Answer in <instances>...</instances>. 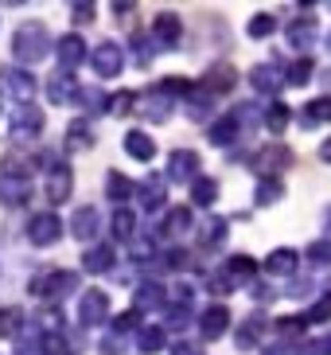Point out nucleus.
Instances as JSON below:
<instances>
[{
    "instance_id": "nucleus-63",
    "label": "nucleus",
    "mask_w": 331,
    "mask_h": 355,
    "mask_svg": "<svg viewBox=\"0 0 331 355\" xmlns=\"http://www.w3.org/2000/svg\"><path fill=\"white\" fill-rule=\"evenodd\" d=\"M328 223H331V215H328Z\"/></svg>"
},
{
    "instance_id": "nucleus-39",
    "label": "nucleus",
    "mask_w": 331,
    "mask_h": 355,
    "mask_svg": "<svg viewBox=\"0 0 331 355\" xmlns=\"http://www.w3.org/2000/svg\"><path fill=\"white\" fill-rule=\"evenodd\" d=\"M141 114H145L148 121H168V98L164 94H148Z\"/></svg>"
},
{
    "instance_id": "nucleus-24",
    "label": "nucleus",
    "mask_w": 331,
    "mask_h": 355,
    "mask_svg": "<svg viewBox=\"0 0 331 355\" xmlns=\"http://www.w3.org/2000/svg\"><path fill=\"white\" fill-rule=\"evenodd\" d=\"M230 282H253V273H258V261L249 258V254H234L226 261V270H222Z\"/></svg>"
},
{
    "instance_id": "nucleus-53",
    "label": "nucleus",
    "mask_w": 331,
    "mask_h": 355,
    "mask_svg": "<svg viewBox=\"0 0 331 355\" xmlns=\"http://www.w3.org/2000/svg\"><path fill=\"white\" fill-rule=\"evenodd\" d=\"M230 285H234V282H230L226 273H215V277H211V293H218V297H222V293H230Z\"/></svg>"
},
{
    "instance_id": "nucleus-33",
    "label": "nucleus",
    "mask_w": 331,
    "mask_h": 355,
    "mask_svg": "<svg viewBox=\"0 0 331 355\" xmlns=\"http://www.w3.org/2000/svg\"><path fill=\"white\" fill-rule=\"evenodd\" d=\"M261 203V207H273V203H280L285 199V184L280 180H261L258 184V196H253Z\"/></svg>"
},
{
    "instance_id": "nucleus-27",
    "label": "nucleus",
    "mask_w": 331,
    "mask_h": 355,
    "mask_svg": "<svg viewBox=\"0 0 331 355\" xmlns=\"http://www.w3.org/2000/svg\"><path fill=\"white\" fill-rule=\"evenodd\" d=\"M191 230V211L187 207H172L168 211V219H164V234L168 239H179V234H187Z\"/></svg>"
},
{
    "instance_id": "nucleus-34",
    "label": "nucleus",
    "mask_w": 331,
    "mask_h": 355,
    "mask_svg": "<svg viewBox=\"0 0 331 355\" xmlns=\"http://www.w3.org/2000/svg\"><path fill=\"white\" fill-rule=\"evenodd\" d=\"M93 145V133L86 121H71L66 125V148H90Z\"/></svg>"
},
{
    "instance_id": "nucleus-4",
    "label": "nucleus",
    "mask_w": 331,
    "mask_h": 355,
    "mask_svg": "<svg viewBox=\"0 0 331 355\" xmlns=\"http://www.w3.org/2000/svg\"><path fill=\"white\" fill-rule=\"evenodd\" d=\"M105 316H109V293L86 289L82 297H78V324H82V328H98Z\"/></svg>"
},
{
    "instance_id": "nucleus-25",
    "label": "nucleus",
    "mask_w": 331,
    "mask_h": 355,
    "mask_svg": "<svg viewBox=\"0 0 331 355\" xmlns=\"http://www.w3.org/2000/svg\"><path fill=\"white\" fill-rule=\"evenodd\" d=\"M141 207H145V211H160V207H164V180L148 176L145 184H141Z\"/></svg>"
},
{
    "instance_id": "nucleus-30",
    "label": "nucleus",
    "mask_w": 331,
    "mask_h": 355,
    "mask_svg": "<svg viewBox=\"0 0 331 355\" xmlns=\"http://www.w3.org/2000/svg\"><path fill=\"white\" fill-rule=\"evenodd\" d=\"M160 304H164V285L145 282L136 289V313H141V309H160Z\"/></svg>"
},
{
    "instance_id": "nucleus-52",
    "label": "nucleus",
    "mask_w": 331,
    "mask_h": 355,
    "mask_svg": "<svg viewBox=\"0 0 331 355\" xmlns=\"http://www.w3.org/2000/svg\"><path fill=\"white\" fill-rule=\"evenodd\" d=\"M74 24H90L93 20V12H98V8H93V4H74Z\"/></svg>"
},
{
    "instance_id": "nucleus-8",
    "label": "nucleus",
    "mask_w": 331,
    "mask_h": 355,
    "mask_svg": "<svg viewBox=\"0 0 331 355\" xmlns=\"http://www.w3.org/2000/svg\"><path fill=\"white\" fill-rule=\"evenodd\" d=\"M62 234V223L55 211H43V215H35V219L28 223V239L35 242V246H55Z\"/></svg>"
},
{
    "instance_id": "nucleus-38",
    "label": "nucleus",
    "mask_w": 331,
    "mask_h": 355,
    "mask_svg": "<svg viewBox=\"0 0 331 355\" xmlns=\"http://www.w3.org/2000/svg\"><path fill=\"white\" fill-rule=\"evenodd\" d=\"M133 227H136L133 211H129V207H117V215H114V239L129 242V239H133Z\"/></svg>"
},
{
    "instance_id": "nucleus-37",
    "label": "nucleus",
    "mask_w": 331,
    "mask_h": 355,
    "mask_svg": "<svg viewBox=\"0 0 331 355\" xmlns=\"http://www.w3.org/2000/svg\"><path fill=\"white\" fill-rule=\"evenodd\" d=\"M253 40H265V35H273L277 32V16H269V12H258L253 20H249V28H246Z\"/></svg>"
},
{
    "instance_id": "nucleus-12",
    "label": "nucleus",
    "mask_w": 331,
    "mask_h": 355,
    "mask_svg": "<svg viewBox=\"0 0 331 355\" xmlns=\"http://www.w3.org/2000/svg\"><path fill=\"white\" fill-rule=\"evenodd\" d=\"M55 55H59V63H62V71L71 74L74 67H82L86 63V40L82 35H62L59 40V47H55Z\"/></svg>"
},
{
    "instance_id": "nucleus-42",
    "label": "nucleus",
    "mask_w": 331,
    "mask_h": 355,
    "mask_svg": "<svg viewBox=\"0 0 331 355\" xmlns=\"http://www.w3.org/2000/svg\"><path fill=\"white\" fill-rule=\"evenodd\" d=\"M24 324V313L16 309V304H8V309H0V336H16V328Z\"/></svg>"
},
{
    "instance_id": "nucleus-50",
    "label": "nucleus",
    "mask_w": 331,
    "mask_h": 355,
    "mask_svg": "<svg viewBox=\"0 0 331 355\" xmlns=\"http://www.w3.org/2000/svg\"><path fill=\"white\" fill-rule=\"evenodd\" d=\"M136 324H141V313L133 309V313H121V316L114 320V332H117V336H125V332H133Z\"/></svg>"
},
{
    "instance_id": "nucleus-60",
    "label": "nucleus",
    "mask_w": 331,
    "mask_h": 355,
    "mask_svg": "<svg viewBox=\"0 0 331 355\" xmlns=\"http://www.w3.org/2000/svg\"><path fill=\"white\" fill-rule=\"evenodd\" d=\"M16 355H43V352L35 344H20V352H16Z\"/></svg>"
},
{
    "instance_id": "nucleus-17",
    "label": "nucleus",
    "mask_w": 331,
    "mask_h": 355,
    "mask_svg": "<svg viewBox=\"0 0 331 355\" xmlns=\"http://www.w3.org/2000/svg\"><path fill=\"white\" fill-rule=\"evenodd\" d=\"M98 227H102V215H98V207H78V211H74V219H71L74 239L90 242L93 234H98Z\"/></svg>"
},
{
    "instance_id": "nucleus-47",
    "label": "nucleus",
    "mask_w": 331,
    "mask_h": 355,
    "mask_svg": "<svg viewBox=\"0 0 331 355\" xmlns=\"http://www.w3.org/2000/svg\"><path fill=\"white\" fill-rule=\"evenodd\" d=\"M74 98H78V102H82L86 110H90V114H105V102H109V98H102L98 90H78Z\"/></svg>"
},
{
    "instance_id": "nucleus-59",
    "label": "nucleus",
    "mask_w": 331,
    "mask_h": 355,
    "mask_svg": "<svg viewBox=\"0 0 331 355\" xmlns=\"http://www.w3.org/2000/svg\"><path fill=\"white\" fill-rule=\"evenodd\" d=\"M320 160H323V164H331V137L320 145Z\"/></svg>"
},
{
    "instance_id": "nucleus-1",
    "label": "nucleus",
    "mask_w": 331,
    "mask_h": 355,
    "mask_svg": "<svg viewBox=\"0 0 331 355\" xmlns=\"http://www.w3.org/2000/svg\"><path fill=\"white\" fill-rule=\"evenodd\" d=\"M47 47H51V32L39 20H28L12 32V55L20 63H39V59H47Z\"/></svg>"
},
{
    "instance_id": "nucleus-45",
    "label": "nucleus",
    "mask_w": 331,
    "mask_h": 355,
    "mask_svg": "<svg viewBox=\"0 0 331 355\" xmlns=\"http://www.w3.org/2000/svg\"><path fill=\"white\" fill-rule=\"evenodd\" d=\"M191 90H195V86L187 83V78H179V74H168L164 83H160V94H191Z\"/></svg>"
},
{
    "instance_id": "nucleus-10",
    "label": "nucleus",
    "mask_w": 331,
    "mask_h": 355,
    "mask_svg": "<svg viewBox=\"0 0 331 355\" xmlns=\"http://www.w3.org/2000/svg\"><path fill=\"white\" fill-rule=\"evenodd\" d=\"M234 86H238V71H234L230 63H215L207 74H203V94H211V98H215V94H230Z\"/></svg>"
},
{
    "instance_id": "nucleus-23",
    "label": "nucleus",
    "mask_w": 331,
    "mask_h": 355,
    "mask_svg": "<svg viewBox=\"0 0 331 355\" xmlns=\"http://www.w3.org/2000/svg\"><path fill=\"white\" fill-rule=\"evenodd\" d=\"M289 43L292 47H312V43H316V20H312V16H301V20H292L289 24Z\"/></svg>"
},
{
    "instance_id": "nucleus-32",
    "label": "nucleus",
    "mask_w": 331,
    "mask_h": 355,
    "mask_svg": "<svg viewBox=\"0 0 331 355\" xmlns=\"http://www.w3.org/2000/svg\"><path fill=\"white\" fill-rule=\"evenodd\" d=\"M105 196L114 199V203H125V199L133 196V184H129L121 172H109V176H105Z\"/></svg>"
},
{
    "instance_id": "nucleus-41",
    "label": "nucleus",
    "mask_w": 331,
    "mask_h": 355,
    "mask_svg": "<svg viewBox=\"0 0 331 355\" xmlns=\"http://www.w3.org/2000/svg\"><path fill=\"white\" fill-rule=\"evenodd\" d=\"M226 242V219H207L203 223V246H218Z\"/></svg>"
},
{
    "instance_id": "nucleus-14",
    "label": "nucleus",
    "mask_w": 331,
    "mask_h": 355,
    "mask_svg": "<svg viewBox=\"0 0 331 355\" xmlns=\"http://www.w3.org/2000/svg\"><path fill=\"white\" fill-rule=\"evenodd\" d=\"M285 164H289V153H285L280 145H269L265 153H258V157H253V164H249V168H253L261 180H269L273 172H280Z\"/></svg>"
},
{
    "instance_id": "nucleus-54",
    "label": "nucleus",
    "mask_w": 331,
    "mask_h": 355,
    "mask_svg": "<svg viewBox=\"0 0 331 355\" xmlns=\"http://www.w3.org/2000/svg\"><path fill=\"white\" fill-rule=\"evenodd\" d=\"M308 289H312V277H296V282L289 285V297H304Z\"/></svg>"
},
{
    "instance_id": "nucleus-13",
    "label": "nucleus",
    "mask_w": 331,
    "mask_h": 355,
    "mask_svg": "<svg viewBox=\"0 0 331 355\" xmlns=\"http://www.w3.org/2000/svg\"><path fill=\"white\" fill-rule=\"evenodd\" d=\"M199 328H203V340H218V336H226L230 309H226V304H211L207 313H203V320H199Z\"/></svg>"
},
{
    "instance_id": "nucleus-48",
    "label": "nucleus",
    "mask_w": 331,
    "mask_h": 355,
    "mask_svg": "<svg viewBox=\"0 0 331 355\" xmlns=\"http://www.w3.org/2000/svg\"><path fill=\"white\" fill-rule=\"evenodd\" d=\"M312 78V59H296V63L289 67V83L292 86H304Z\"/></svg>"
},
{
    "instance_id": "nucleus-19",
    "label": "nucleus",
    "mask_w": 331,
    "mask_h": 355,
    "mask_svg": "<svg viewBox=\"0 0 331 355\" xmlns=\"http://www.w3.org/2000/svg\"><path fill=\"white\" fill-rule=\"evenodd\" d=\"M238 137H242V129H238V121H234V114L218 117L215 125H211V145L215 148H230Z\"/></svg>"
},
{
    "instance_id": "nucleus-46",
    "label": "nucleus",
    "mask_w": 331,
    "mask_h": 355,
    "mask_svg": "<svg viewBox=\"0 0 331 355\" xmlns=\"http://www.w3.org/2000/svg\"><path fill=\"white\" fill-rule=\"evenodd\" d=\"M328 320H331V293L312 304V313H308V320H304V324H328Z\"/></svg>"
},
{
    "instance_id": "nucleus-28",
    "label": "nucleus",
    "mask_w": 331,
    "mask_h": 355,
    "mask_svg": "<svg viewBox=\"0 0 331 355\" xmlns=\"http://www.w3.org/2000/svg\"><path fill=\"white\" fill-rule=\"evenodd\" d=\"M164 344H168V336H164V328H156V324H148V328H141V332H136V347H141L145 355L160 352Z\"/></svg>"
},
{
    "instance_id": "nucleus-40",
    "label": "nucleus",
    "mask_w": 331,
    "mask_h": 355,
    "mask_svg": "<svg viewBox=\"0 0 331 355\" xmlns=\"http://www.w3.org/2000/svg\"><path fill=\"white\" fill-rule=\"evenodd\" d=\"M133 105H136V94H129V90H121V94H114L109 102H105V114H117V117H125V114H133Z\"/></svg>"
},
{
    "instance_id": "nucleus-57",
    "label": "nucleus",
    "mask_w": 331,
    "mask_h": 355,
    "mask_svg": "<svg viewBox=\"0 0 331 355\" xmlns=\"http://www.w3.org/2000/svg\"><path fill=\"white\" fill-rule=\"evenodd\" d=\"M296 355H323V340H312V344H304Z\"/></svg>"
},
{
    "instance_id": "nucleus-49",
    "label": "nucleus",
    "mask_w": 331,
    "mask_h": 355,
    "mask_svg": "<svg viewBox=\"0 0 331 355\" xmlns=\"http://www.w3.org/2000/svg\"><path fill=\"white\" fill-rule=\"evenodd\" d=\"M273 328H277V332L285 336V340H292V336H301L304 320H301V316H285V320H277V324H273Z\"/></svg>"
},
{
    "instance_id": "nucleus-51",
    "label": "nucleus",
    "mask_w": 331,
    "mask_h": 355,
    "mask_svg": "<svg viewBox=\"0 0 331 355\" xmlns=\"http://www.w3.org/2000/svg\"><path fill=\"white\" fill-rule=\"evenodd\" d=\"M164 261H168V270H187V266H191V258H187L184 250H172Z\"/></svg>"
},
{
    "instance_id": "nucleus-44",
    "label": "nucleus",
    "mask_w": 331,
    "mask_h": 355,
    "mask_svg": "<svg viewBox=\"0 0 331 355\" xmlns=\"http://www.w3.org/2000/svg\"><path fill=\"white\" fill-rule=\"evenodd\" d=\"M43 355H71V344L62 340L59 332H43V344H39Z\"/></svg>"
},
{
    "instance_id": "nucleus-56",
    "label": "nucleus",
    "mask_w": 331,
    "mask_h": 355,
    "mask_svg": "<svg viewBox=\"0 0 331 355\" xmlns=\"http://www.w3.org/2000/svg\"><path fill=\"white\" fill-rule=\"evenodd\" d=\"M253 301H261V304L273 301V289H269V285H253Z\"/></svg>"
},
{
    "instance_id": "nucleus-43",
    "label": "nucleus",
    "mask_w": 331,
    "mask_h": 355,
    "mask_svg": "<svg viewBox=\"0 0 331 355\" xmlns=\"http://www.w3.org/2000/svg\"><path fill=\"white\" fill-rule=\"evenodd\" d=\"M308 261L312 266H331V239L308 242Z\"/></svg>"
},
{
    "instance_id": "nucleus-5",
    "label": "nucleus",
    "mask_w": 331,
    "mask_h": 355,
    "mask_svg": "<svg viewBox=\"0 0 331 355\" xmlns=\"http://www.w3.org/2000/svg\"><path fill=\"white\" fill-rule=\"evenodd\" d=\"M90 63H93V71H98V78H117V74H121V67H125V51L117 47L114 40H105V43H98V47H93Z\"/></svg>"
},
{
    "instance_id": "nucleus-2",
    "label": "nucleus",
    "mask_w": 331,
    "mask_h": 355,
    "mask_svg": "<svg viewBox=\"0 0 331 355\" xmlns=\"http://www.w3.org/2000/svg\"><path fill=\"white\" fill-rule=\"evenodd\" d=\"M0 90L12 98V102L20 105H31V98H35V90H39V83H35V74L28 71H16V67H8V71H0Z\"/></svg>"
},
{
    "instance_id": "nucleus-6",
    "label": "nucleus",
    "mask_w": 331,
    "mask_h": 355,
    "mask_svg": "<svg viewBox=\"0 0 331 355\" xmlns=\"http://www.w3.org/2000/svg\"><path fill=\"white\" fill-rule=\"evenodd\" d=\"M168 180H172V184H195L199 180V153L176 148V153L168 157Z\"/></svg>"
},
{
    "instance_id": "nucleus-3",
    "label": "nucleus",
    "mask_w": 331,
    "mask_h": 355,
    "mask_svg": "<svg viewBox=\"0 0 331 355\" xmlns=\"http://www.w3.org/2000/svg\"><path fill=\"white\" fill-rule=\"evenodd\" d=\"M31 289L39 293L43 301H62V297H71V293L78 289V273L55 270V273H47V277H35V285H31Z\"/></svg>"
},
{
    "instance_id": "nucleus-29",
    "label": "nucleus",
    "mask_w": 331,
    "mask_h": 355,
    "mask_svg": "<svg viewBox=\"0 0 331 355\" xmlns=\"http://www.w3.org/2000/svg\"><path fill=\"white\" fill-rule=\"evenodd\" d=\"M323 121H331V98H316V102L304 105V125L308 129L323 125Z\"/></svg>"
},
{
    "instance_id": "nucleus-61",
    "label": "nucleus",
    "mask_w": 331,
    "mask_h": 355,
    "mask_svg": "<svg viewBox=\"0 0 331 355\" xmlns=\"http://www.w3.org/2000/svg\"><path fill=\"white\" fill-rule=\"evenodd\" d=\"M323 355H331V336H328V340H323Z\"/></svg>"
},
{
    "instance_id": "nucleus-26",
    "label": "nucleus",
    "mask_w": 331,
    "mask_h": 355,
    "mask_svg": "<svg viewBox=\"0 0 331 355\" xmlns=\"http://www.w3.org/2000/svg\"><path fill=\"white\" fill-rule=\"evenodd\" d=\"M74 94H78V86H74V78H71L66 71H59V74L51 78V83H47V98H51L55 105L66 102V98H74Z\"/></svg>"
},
{
    "instance_id": "nucleus-21",
    "label": "nucleus",
    "mask_w": 331,
    "mask_h": 355,
    "mask_svg": "<svg viewBox=\"0 0 331 355\" xmlns=\"http://www.w3.org/2000/svg\"><path fill=\"white\" fill-rule=\"evenodd\" d=\"M31 196L28 188V180H8V176H0V203H8V207H24Z\"/></svg>"
},
{
    "instance_id": "nucleus-9",
    "label": "nucleus",
    "mask_w": 331,
    "mask_h": 355,
    "mask_svg": "<svg viewBox=\"0 0 331 355\" xmlns=\"http://www.w3.org/2000/svg\"><path fill=\"white\" fill-rule=\"evenodd\" d=\"M39 129H43V114L35 105H20L12 114V141H35Z\"/></svg>"
},
{
    "instance_id": "nucleus-22",
    "label": "nucleus",
    "mask_w": 331,
    "mask_h": 355,
    "mask_svg": "<svg viewBox=\"0 0 331 355\" xmlns=\"http://www.w3.org/2000/svg\"><path fill=\"white\" fill-rule=\"evenodd\" d=\"M249 86L261 90V94H273V90H280V71H277V67H269V63L253 67V71H249Z\"/></svg>"
},
{
    "instance_id": "nucleus-62",
    "label": "nucleus",
    "mask_w": 331,
    "mask_h": 355,
    "mask_svg": "<svg viewBox=\"0 0 331 355\" xmlns=\"http://www.w3.org/2000/svg\"><path fill=\"white\" fill-rule=\"evenodd\" d=\"M328 51H331V32H328Z\"/></svg>"
},
{
    "instance_id": "nucleus-31",
    "label": "nucleus",
    "mask_w": 331,
    "mask_h": 355,
    "mask_svg": "<svg viewBox=\"0 0 331 355\" xmlns=\"http://www.w3.org/2000/svg\"><path fill=\"white\" fill-rule=\"evenodd\" d=\"M215 199H218V184H215V180L199 176L195 184H191V203H199V207H211Z\"/></svg>"
},
{
    "instance_id": "nucleus-58",
    "label": "nucleus",
    "mask_w": 331,
    "mask_h": 355,
    "mask_svg": "<svg viewBox=\"0 0 331 355\" xmlns=\"http://www.w3.org/2000/svg\"><path fill=\"white\" fill-rule=\"evenodd\" d=\"M172 355H199V347L195 344H176V347H172Z\"/></svg>"
},
{
    "instance_id": "nucleus-36",
    "label": "nucleus",
    "mask_w": 331,
    "mask_h": 355,
    "mask_svg": "<svg viewBox=\"0 0 331 355\" xmlns=\"http://www.w3.org/2000/svg\"><path fill=\"white\" fill-rule=\"evenodd\" d=\"M261 328H265V320H261V316H246V324H242V332H238V347H242V352L258 344Z\"/></svg>"
},
{
    "instance_id": "nucleus-16",
    "label": "nucleus",
    "mask_w": 331,
    "mask_h": 355,
    "mask_svg": "<svg viewBox=\"0 0 331 355\" xmlns=\"http://www.w3.org/2000/svg\"><path fill=\"white\" fill-rule=\"evenodd\" d=\"M125 153L133 160H141V164H148V160L156 157V141L148 133H141V129H129V133H125Z\"/></svg>"
},
{
    "instance_id": "nucleus-11",
    "label": "nucleus",
    "mask_w": 331,
    "mask_h": 355,
    "mask_svg": "<svg viewBox=\"0 0 331 355\" xmlns=\"http://www.w3.org/2000/svg\"><path fill=\"white\" fill-rule=\"evenodd\" d=\"M74 188V172L66 164H51L47 172V203H66Z\"/></svg>"
},
{
    "instance_id": "nucleus-35",
    "label": "nucleus",
    "mask_w": 331,
    "mask_h": 355,
    "mask_svg": "<svg viewBox=\"0 0 331 355\" xmlns=\"http://www.w3.org/2000/svg\"><path fill=\"white\" fill-rule=\"evenodd\" d=\"M289 105H285V102H273L269 105V114H265V125H269V133H285V129H289Z\"/></svg>"
},
{
    "instance_id": "nucleus-7",
    "label": "nucleus",
    "mask_w": 331,
    "mask_h": 355,
    "mask_svg": "<svg viewBox=\"0 0 331 355\" xmlns=\"http://www.w3.org/2000/svg\"><path fill=\"white\" fill-rule=\"evenodd\" d=\"M179 35H184V24H179L176 12H160L152 20V43H156V51H172L179 43Z\"/></svg>"
},
{
    "instance_id": "nucleus-18",
    "label": "nucleus",
    "mask_w": 331,
    "mask_h": 355,
    "mask_svg": "<svg viewBox=\"0 0 331 355\" xmlns=\"http://www.w3.org/2000/svg\"><path fill=\"white\" fill-rule=\"evenodd\" d=\"M265 273H269V277H292V273H296V250H289V246L273 250L269 258H265Z\"/></svg>"
},
{
    "instance_id": "nucleus-20",
    "label": "nucleus",
    "mask_w": 331,
    "mask_h": 355,
    "mask_svg": "<svg viewBox=\"0 0 331 355\" xmlns=\"http://www.w3.org/2000/svg\"><path fill=\"white\" fill-rule=\"evenodd\" d=\"M0 172L8 180H28L31 172H35V160L28 157V153H4V160H0Z\"/></svg>"
},
{
    "instance_id": "nucleus-55",
    "label": "nucleus",
    "mask_w": 331,
    "mask_h": 355,
    "mask_svg": "<svg viewBox=\"0 0 331 355\" xmlns=\"http://www.w3.org/2000/svg\"><path fill=\"white\" fill-rule=\"evenodd\" d=\"M133 47H136V63L145 67V63H148V55H152V51H148V43L141 40V35H136V40H133Z\"/></svg>"
},
{
    "instance_id": "nucleus-15",
    "label": "nucleus",
    "mask_w": 331,
    "mask_h": 355,
    "mask_svg": "<svg viewBox=\"0 0 331 355\" xmlns=\"http://www.w3.org/2000/svg\"><path fill=\"white\" fill-rule=\"evenodd\" d=\"M114 266H117V254H114V246H109V242L90 246V250H86V258H82V270L86 273H109Z\"/></svg>"
}]
</instances>
